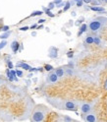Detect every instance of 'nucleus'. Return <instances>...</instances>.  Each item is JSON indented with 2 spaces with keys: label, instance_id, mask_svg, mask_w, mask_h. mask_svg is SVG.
<instances>
[{
  "label": "nucleus",
  "instance_id": "9d476101",
  "mask_svg": "<svg viewBox=\"0 0 107 122\" xmlns=\"http://www.w3.org/2000/svg\"><path fill=\"white\" fill-rule=\"evenodd\" d=\"M90 10H92L94 12H104L105 11V9L101 6H91Z\"/></svg>",
  "mask_w": 107,
  "mask_h": 122
},
{
  "label": "nucleus",
  "instance_id": "dca6fc26",
  "mask_svg": "<svg viewBox=\"0 0 107 122\" xmlns=\"http://www.w3.org/2000/svg\"><path fill=\"white\" fill-rule=\"evenodd\" d=\"M65 75L67 76H73L74 75V71L72 68H66L65 69Z\"/></svg>",
  "mask_w": 107,
  "mask_h": 122
},
{
  "label": "nucleus",
  "instance_id": "bb28decb",
  "mask_svg": "<svg viewBox=\"0 0 107 122\" xmlns=\"http://www.w3.org/2000/svg\"><path fill=\"white\" fill-rule=\"evenodd\" d=\"M65 4H66V2H61V3H59L58 5H56V7H57V8H62V7H64L65 6Z\"/></svg>",
  "mask_w": 107,
  "mask_h": 122
},
{
  "label": "nucleus",
  "instance_id": "4c0bfd02",
  "mask_svg": "<svg viewBox=\"0 0 107 122\" xmlns=\"http://www.w3.org/2000/svg\"><path fill=\"white\" fill-rule=\"evenodd\" d=\"M32 36H36V32H33V33H32Z\"/></svg>",
  "mask_w": 107,
  "mask_h": 122
},
{
  "label": "nucleus",
  "instance_id": "c756f323",
  "mask_svg": "<svg viewBox=\"0 0 107 122\" xmlns=\"http://www.w3.org/2000/svg\"><path fill=\"white\" fill-rule=\"evenodd\" d=\"M46 22V20L45 19H39V21H37V24H43V23Z\"/></svg>",
  "mask_w": 107,
  "mask_h": 122
},
{
  "label": "nucleus",
  "instance_id": "412c9836",
  "mask_svg": "<svg viewBox=\"0 0 107 122\" xmlns=\"http://www.w3.org/2000/svg\"><path fill=\"white\" fill-rule=\"evenodd\" d=\"M6 44H7V41L4 40V41H2L1 42H0V50L1 49H3L5 46H6Z\"/></svg>",
  "mask_w": 107,
  "mask_h": 122
},
{
  "label": "nucleus",
  "instance_id": "79ce46f5",
  "mask_svg": "<svg viewBox=\"0 0 107 122\" xmlns=\"http://www.w3.org/2000/svg\"><path fill=\"white\" fill-rule=\"evenodd\" d=\"M104 2H105V3H107V0H104Z\"/></svg>",
  "mask_w": 107,
  "mask_h": 122
},
{
  "label": "nucleus",
  "instance_id": "f257e3e1",
  "mask_svg": "<svg viewBox=\"0 0 107 122\" xmlns=\"http://www.w3.org/2000/svg\"><path fill=\"white\" fill-rule=\"evenodd\" d=\"M48 112H49L48 107H46V106L43 104H37L33 111L32 120L34 122H42V121H44Z\"/></svg>",
  "mask_w": 107,
  "mask_h": 122
},
{
  "label": "nucleus",
  "instance_id": "c85d7f7f",
  "mask_svg": "<svg viewBox=\"0 0 107 122\" xmlns=\"http://www.w3.org/2000/svg\"><path fill=\"white\" fill-rule=\"evenodd\" d=\"M83 0H81V1H78L77 3H76L77 7H82V6H83Z\"/></svg>",
  "mask_w": 107,
  "mask_h": 122
},
{
  "label": "nucleus",
  "instance_id": "cd10ccee",
  "mask_svg": "<svg viewBox=\"0 0 107 122\" xmlns=\"http://www.w3.org/2000/svg\"><path fill=\"white\" fill-rule=\"evenodd\" d=\"M29 29V28L28 26H25V27H21L19 30H23V32H26V30H28Z\"/></svg>",
  "mask_w": 107,
  "mask_h": 122
},
{
  "label": "nucleus",
  "instance_id": "a19ab883",
  "mask_svg": "<svg viewBox=\"0 0 107 122\" xmlns=\"http://www.w3.org/2000/svg\"><path fill=\"white\" fill-rule=\"evenodd\" d=\"M99 1H100V2H104V0H99Z\"/></svg>",
  "mask_w": 107,
  "mask_h": 122
},
{
  "label": "nucleus",
  "instance_id": "2eb2a0df",
  "mask_svg": "<svg viewBox=\"0 0 107 122\" xmlns=\"http://www.w3.org/2000/svg\"><path fill=\"white\" fill-rule=\"evenodd\" d=\"M43 11L45 12V14H47V16H49V17H51V18H53V17L55 16V15L51 12V10L48 9V8H44V7H43Z\"/></svg>",
  "mask_w": 107,
  "mask_h": 122
},
{
  "label": "nucleus",
  "instance_id": "7ed1b4c3",
  "mask_svg": "<svg viewBox=\"0 0 107 122\" xmlns=\"http://www.w3.org/2000/svg\"><path fill=\"white\" fill-rule=\"evenodd\" d=\"M59 108L66 109V110H76L77 109V103L73 101H64Z\"/></svg>",
  "mask_w": 107,
  "mask_h": 122
},
{
  "label": "nucleus",
  "instance_id": "aec40b11",
  "mask_svg": "<svg viewBox=\"0 0 107 122\" xmlns=\"http://www.w3.org/2000/svg\"><path fill=\"white\" fill-rule=\"evenodd\" d=\"M44 69L46 70V71H49V72H50V71L53 70V67H52L51 65H49V64H46V65L44 66Z\"/></svg>",
  "mask_w": 107,
  "mask_h": 122
},
{
  "label": "nucleus",
  "instance_id": "6ab92c4d",
  "mask_svg": "<svg viewBox=\"0 0 107 122\" xmlns=\"http://www.w3.org/2000/svg\"><path fill=\"white\" fill-rule=\"evenodd\" d=\"M71 6H72V5H71V2H70V1H67L66 4H65V6L63 7V11H64V12L68 11L69 9H70V7H71Z\"/></svg>",
  "mask_w": 107,
  "mask_h": 122
},
{
  "label": "nucleus",
  "instance_id": "2f4dec72",
  "mask_svg": "<svg viewBox=\"0 0 107 122\" xmlns=\"http://www.w3.org/2000/svg\"><path fill=\"white\" fill-rule=\"evenodd\" d=\"M83 3H86V4H89V3H91L92 0H83Z\"/></svg>",
  "mask_w": 107,
  "mask_h": 122
},
{
  "label": "nucleus",
  "instance_id": "6e6552de",
  "mask_svg": "<svg viewBox=\"0 0 107 122\" xmlns=\"http://www.w3.org/2000/svg\"><path fill=\"white\" fill-rule=\"evenodd\" d=\"M11 48H12V50H13L14 53H17L18 50H19V42L17 41H14L11 43Z\"/></svg>",
  "mask_w": 107,
  "mask_h": 122
},
{
  "label": "nucleus",
  "instance_id": "f03ea898",
  "mask_svg": "<svg viewBox=\"0 0 107 122\" xmlns=\"http://www.w3.org/2000/svg\"><path fill=\"white\" fill-rule=\"evenodd\" d=\"M107 25V18L104 17H97L93 20H91L88 24V29L93 33H97L101 30Z\"/></svg>",
  "mask_w": 107,
  "mask_h": 122
},
{
  "label": "nucleus",
  "instance_id": "ddd939ff",
  "mask_svg": "<svg viewBox=\"0 0 107 122\" xmlns=\"http://www.w3.org/2000/svg\"><path fill=\"white\" fill-rule=\"evenodd\" d=\"M87 30H88V25H87V24H83V25L80 27V32H79L78 36H81L83 33L87 32Z\"/></svg>",
  "mask_w": 107,
  "mask_h": 122
},
{
  "label": "nucleus",
  "instance_id": "393cba45",
  "mask_svg": "<svg viewBox=\"0 0 107 122\" xmlns=\"http://www.w3.org/2000/svg\"><path fill=\"white\" fill-rule=\"evenodd\" d=\"M63 120H64V121H74L73 118L69 117V116H67V115H64V116H63Z\"/></svg>",
  "mask_w": 107,
  "mask_h": 122
},
{
  "label": "nucleus",
  "instance_id": "4468645a",
  "mask_svg": "<svg viewBox=\"0 0 107 122\" xmlns=\"http://www.w3.org/2000/svg\"><path fill=\"white\" fill-rule=\"evenodd\" d=\"M93 43L98 45V46H101V44H102V41L100 40V37L99 36H93Z\"/></svg>",
  "mask_w": 107,
  "mask_h": 122
},
{
  "label": "nucleus",
  "instance_id": "58836bf2",
  "mask_svg": "<svg viewBox=\"0 0 107 122\" xmlns=\"http://www.w3.org/2000/svg\"><path fill=\"white\" fill-rule=\"evenodd\" d=\"M8 65H9V67H10V68H12V67H13V64H12L11 62H8Z\"/></svg>",
  "mask_w": 107,
  "mask_h": 122
},
{
  "label": "nucleus",
  "instance_id": "5701e85b",
  "mask_svg": "<svg viewBox=\"0 0 107 122\" xmlns=\"http://www.w3.org/2000/svg\"><path fill=\"white\" fill-rule=\"evenodd\" d=\"M47 8L50 9V10L54 9V8H55V3H54V2H50V3L48 4V7H47Z\"/></svg>",
  "mask_w": 107,
  "mask_h": 122
},
{
  "label": "nucleus",
  "instance_id": "39448f33",
  "mask_svg": "<svg viewBox=\"0 0 107 122\" xmlns=\"http://www.w3.org/2000/svg\"><path fill=\"white\" fill-rule=\"evenodd\" d=\"M83 119L85 121L88 122H95L97 121V117H96V114L93 111H89L88 113H86L83 115Z\"/></svg>",
  "mask_w": 107,
  "mask_h": 122
},
{
  "label": "nucleus",
  "instance_id": "473e14b6",
  "mask_svg": "<svg viewBox=\"0 0 107 122\" xmlns=\"http://www.w3.org/2000/svg\"><path fill=\"white\" fill-rule=\"evenodd\" d=\"M35 28H37V24H34V25H33L32 27H30L29 29H32V30H34V29H35Z\"/></svg>",
  "mask_w": 107,
  "mask_h": 122
},
{
  "label": "nucleus",
  "instance_id": "0eeeda50",
  "mask_svg": "<svg viewBox=\"0 0 107 122\" xmlns=\"http://www.w3.org/2000/svg\"><path fill=\"white\" fill-rule=\"evenodd\" d=\"M48 56L50 58H57L58 57V49L56 47H50L48 50Z\"/></svg>",
  "mask_w": 107,
  "mask_h": 122
},
{
  "label": "nucleus",
  "instance_id": "e433bc0d",
  "mask_svg": "<svg viewBox=\"0 0 107 122\" xmlns=\"http://www.w3.org/2000/svg\"><path fill=\"white\" fill-rule=\"evenodd\" d=\"M37 29H39V30H40V29H43V26H42V25H40V26H37Z\"/></svg>",
  "mask_w": 107,
  "mask_h": 122
},
{
  "label": "nucleus",
  "instance_id": "9b49d317",
  "mask_svg": "<svg viewBox=\"0 0 107 122\" xmlns=\"http://www.w3.org/2000/svg\"><path fill=\"white\" fill-rule=\"evenodd\" d=\"M11 34H12L11 30H7V32H4L3 34L0 35V40H6L7 37H9L11 36Z\"/></svg>",
  "mask_w": 107,
  "mask_h": 122
},
{
  "label": "nucleus",
  "instance_id": "a211bd4d",
  "mask_svg": "<svg viewBox=\"0 0 107 122\" xmlns=\"http://www.w3.org/2000/svg\"><path fill=\"white\" fill-rule=\"evenodd\" d=\"M19 66H20L21 68H23V69H25V70H29L30 68H32L29 65H28L27 63H20V64H19Z\"/></svg>",
  "mask_w": 107,
  "mask_h": 122
},
{
  "label": "nucleus",
  "instance_id": "f704fd0d",
  "mask_svg": "<svg viewBox=\"0 0 107 122\" xmlns=\"http://www.w3.org/2000/svg\"><path fill=\"white\" fill-rule=\"evenodd\" d=\"M71 14H72V16H74V17H75V16H76V15H77V13H76V12H75V11H73V12H72V13H71Z\"/></svg>",
  "mask_w": 107,
  "mask_h": 122
},
{
  "label": "nucleus",
  "instance_id": "20e7f679",
  "mask_svg": "<svg viewBox=\"0 0 107 122\" xmlns=\"http://www.w3.org/2000/svg\"><path fill=\"white\" fill-rule=\"evenodd\" d=\"M59 80V77L57 76L55 71H50V73L46 76V83L47 84H56Z\"/></svg>",
  "mask_w": 107,
  "mask_h": 122
},
{
  "label": "nucleus",
  "instance_id": "423d86ee",
  "mask_svg": "<svg viewBox=\"0 0 107 122\" xmlns=\"http://www.w3.org/2000/svg\"><path fill=\"white\" fill-rule=\"evenodd\" d=\"M80 108H81V112L83 114H86V113H88L89 111H91V109H92V104L88 103V102H83V103H82Z\"/></svg>",
  "mask_w": 107,
  "mask_h": 122
},
{
  "label": "nucleus",
  "instance_id": "b1692460",
  "mask_svg": "<svg viewBox=\"0 0 107 122\" xmlns=\"http://www.w3.org/2000/svg\"><path fill=\"white\" fill-rule=\"evenodd\" d=\"M16 74H17L18 77H20V78H22L23 76H24V73H23L22 70H17V71H16Z\"/></svg>",
  "mask_w": 107,
  "mask_h": 122
},
{
  "label": "nucleus",
  "instance_id": "72a5a7b5",
  "mask_svg": "<svg viewBox=\"0 0 107 122\" xmlns=\"http://www.w3.org/2000/svg\"><path fill=\"white\" fill-rule=\"evenodd\" d=\"M103 87H104L105 90H107V78H106V81H105V84H104V86H103Z\"/></svg>",
  "mask_w": 107,
  "mask_h": 122
},
{
  "label": "nucleus",
  "instance_id": "f3484780",
  "mask_svg": "<svg viewBox=\"0 0 107 122\" xmlns=\"http://www.w3.org/2000/svg\"><path fill=\"white\" fill-rule=\"evenodd\" d=\"M43 14V11H34L32 14L29 15V17H35V16H40Z\"/></svg>",
  "mask_w": 107,
  "mask_h": 122
},
{
  "label": "nucleus",
  "instance_id": "7c9ffc66",
  "mask_svg": "<svg viewBox=\"0 0 107 122\" xmlns=\"http://www.w3.org/2000/svg\"><path fill=\"white\" fill-rule=\"evenodd\" d=\"M53 2L55 3V5H58L59 3H61V2H62V0H54V1H53Z\"/></svg>",
  "mask_w": 107,
  "mask_h": 122
},
{
  "label": "nucleus",
  "instance_id": "f8f14e48",
  "mask_svg": "<svg viewBox=\"0 0 107 122\" xmlns=\"http://www.w3.org/2000/svg\"><path fill=\"white\" fill-rule=\"evenodd\" d=\"M85 41H86V43L87 44H93V36H86V39H85Z\"/></svg>",
  "mask_w": 107,
  "mask_h": 122
},
{
  "label": "nucleus",
  "instance_id": "a878e982",
  "mask_svg": "<svg viewBox=\"0 0 107 122\" xmlns=\"http://www.w3.org/2000/svg\"><path fill=\"white\" fill-rule=\"evenodd\" d=\"M9 29H10V27L9 26H3L2 27V29H1V32H7V30H9Z\"/></svg>",
  "mask_w": 107,
  "mask_h": 122
},
{
  "label": "nucleus",
  "instance_id": "1a4fd4ad",
  "mask_svg": "<svg viewBox=\"0 0 107 122\" xmlns=\"http://www.w3.org/2000/svg\"><path fill=\"white\" fill-rule=\"evenodd\" d=\"M56 74L59 78H62L65 76V69H63V68H57V69L55 70Z\"/></svg>",
  "mask_w": 107,
  "mask_h": 122
},
{
  "label": "nucleus",
  "instance_id": "4be33fe9",
  "mask_svg": "<svg viewBox=\"0 0 107 122\" xmlns=\"http://www.w3.org/2000/svg\"><path fill=\"white\" fill-rule=\"evenodd\" d=\"M91 3H92V5H94V6L101 5V2L99 1V0H92V1H91Z\"/></svg>",
  "mask_w": 107,
  "mask_h": 122
},
{
  "label": "nucleus",
  "instance_id": "ea45409f",
  "mask_svg": "<svg viewBox=\"0 0 107 122\" xmlns=\"http://www.w3.org/2000/svg\"><path fill=\"white\" fill-rule=\"evenodd\" d=\"M73 1H75V2H76V3H77V2H78V1H81V0H73Z\"/></svg>",
  "mask_w": 107,
  "mask_h": 122
},
{
  "label": "nucleus",
  "instance_id": "c9c22d12",
  "mask_svg": "<svg viewBox=\"0 0 107 122\" xmlns=\"http://www.w3.org/2000/svg\"><path fill=\"white\" fill-rule=\"evenodd\" d=\"M68 57H73V53H68Z\"/></svg>",
  "mask_w": 107,
  "mask_h": 122
}]
</instances>
